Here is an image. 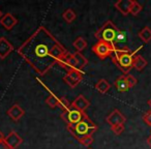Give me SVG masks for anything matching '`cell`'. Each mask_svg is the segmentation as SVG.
<instances>
[{
  "label": "cell",
  "instance_id": "obj_1",
  "mask_svg": "<svg viewBox=\"0 0 151 149\" xmlns=\"http://www.w3.org/2000/svg\"><path fill=\"white\" fill-rule=\"evenodd\" d=\"M17 52L38 75L44 76L58 63L67 50L49 30L40 26L19 47Z\"/></svg>",
  "mask_w": 151,
  "mask_h": 149
},
{
  "label": "cell",
  "instance_id": "obj_2",
  "mask_svg": "<svg viewBox=\"0 0 151 149\" xmlns=\"http://www.w3.org/2000/svg\"><path fill=\"white\" fill-rule=\"evenodd\" d=\"M138 50L132 52L128 48H117V47H115V50L113 51L111 55L112 61L117 65L118 68L122 73L127 75L130 71V69L132 68L134 57L137 55Z\"/></svg>",
  "mask_w": 151,
  "mask_h": 149
},
{
  "label": "cell",
  "instance_id": "obj_3",
  "mask_svg": "<svg viewBox=\"0 0 151 149\" xmlns=\"http://www.w3.org/2000/svg\"><path fill=\"white\" fill-rule=\"evenodd\" d=\"M97 128H99L97 125L88 117V116H86L82 121L75 124V125L67 126L68 132L78 141H80L81 139L85 138V137L92 136V134L96 132Z\"/></svg>",
  "mask_w": 151,
  "mask_h": 149
},
{
  "label": "cell",
  "instance_id": "obj_4",
  "mask_svg": "<svg viewBox=\"0 0 151 149\" xmlns=\"http://www.w3.org/2000/svg\"><path fill=\"white\" fill-rule=\"evenodd\" d=\"M120 30L117 28V26L112 21H107L96 32L94 36L99 40V42H105L108 44L114 45L115 44L116 37Z\"/></svg>",
  "mask_w": 151,
  "mask_h": 149
},
{
  "label": "cell",
  "instance_id": "obj_5",
  "mask_svg": "<svg viewBox=\"0 0 151 149\" xmlns=\"http://www.w3.org/2000/svg\"><path fill=\"white\" fill-rule=\"evenodd\" d=\"M86 116H87V114L85 113V112H82V111H80V110L76 109L73 106H70V108H68L66 111L62 112V114H61V118H62L63 121L67 124V126L75 125V124L79 123V122L82 121Z\"/></svg>",
  "mask_w": 151,
  "mask_h": 149
},
{
  "label": "cell",
  "instance_id": "obj_6",
  "mask_svg": "<svg viewBox=\"0 0 151 149\" xmlns=\"http://www.w3.org/2000/svg\"><path fill=\"white\" fill-rule=\"evenodd\" d=\"M115 50V46L111 44H108L105 42H97L92 47V51L99 59L104 60L107 57H111L113 51Z\"/></svg>",
  "mask_w": 151,
  "mask_h": 149
},
{
  "label": "cell",
  "instance_id": "obj_7",
  "mask_svg": "<svg viewBox=\"0 0 151 149\" xmlns=\"http://www.w3.org/2000/svg\"><path fill=\"white\" fill-rule=\"evenodd\" d=\"M83 75H84V73L82 71H80V69H71V71H67V73L63 78V81L69 87L75 88L83 80Z\"/></svg>",
  "mask_w": 151,
  "mask_h": 149
},
{
  "label": "cell",
  "instance_id": "obj_8",
  "mask_svg": "<svg viewBox=\"0 0 151 149\" xmlns=\"http://www.w3.org/2000/svg\"><path fill=\"white\" fill-rule=\"evenodd\" d=\"M126 121V118L119 110H114L111 114L107 117V122L108 124H110V126H115L118 124H124V122Z\"/></svg>",
  "mask_w": 151,
  "mask_h": 149
},
{
  "label": "cell",
  "instance_id": "obj_9",
  "mask_svg": "<svg viewBox=\"0 0 151 149\" xmlns=\"http://www.w3.org/2000/svg\"><path fill=\"white\" fill-rule=\"evenodd\" d=\"M14 51V47L5 37H0V59H4Z\"/></svg>",
  "mask_w": 151,
  "mask_h": 149
},
{
  "label": "cell",
  "instance_id": "obj_10",
  "mask_svg": "<svg viewBox=\"0 0 151 149\" xmlns=\"http://www.w3.org/2000/svg\"><path fill=\"white\" fill-rule=\"evenodd\" d=\"M4 141L11 149H16L22 144V138L16 132H11L4 138Z\"/></svg>",
  "mask_w": 151,
  "mask_h": 149
},
{
  "label": "cell",
  "instance_id": "obj_11",
  "mask_svg": "<svg viewBox=\"0 0 151 149\" xmlns=\"http://www.w3.org/2000/svg\"><path fill=\"white\" fill-rule=\"evenodd\" d=\"M0 24L3 26L6 30H12L18 24V20L13 14L7 13L0 20Z\"/></svg>",
  "mask_w": 151,
  "mask_h": 149
},
{
  "label": "cell",
  "instance_id": "obj_12",
  "mask_svg": "<svg viewBox=\"0 0 151 149\" xmlns=\"http://www.w3.org/2000/svg\"><path fill=\"white\" fill-rule=\"evenodd\" d=\"M134 0H119L114 4V6L120 12L123 16H127L130 14V7H132Z\"/></svg>",
  "mask_w": 151,
  "mask_h": 149
},
{
  "label": "cell",
  "instance_id": "obj_13",
  "mask_svg": "<svg viewBox=\"0 0 151 149\" xmlns=\"http://www.w3.org/2000/svg\"><path fill=\"white\" fill-rule=\"evenodd\" d=\"M71 106L75 107L76 109L80 110V111L85 112V110L90 106V103L84 95H79V96L76 97V99H73V101L71 103Z\"/></svg>",
  "mask_w": 151,
  "mask_h": 149
},
{
  "label": "cell",
  "instance_id": "obj_14",
  "mask_svg": "<svg viewBox=\"0 0 151 149\" xmlns=\"http://www.w3.org/2000/svg\"><path fill=\"white\" fill-rule=\"evenodd\" d=\"M24 114H25V111L22 109L21 106L17 105V104L14 105L12 108H9V110L7 111V115L13 120H15V121H18V120L21 119L24 116Z\"/></svg>",
  "mask_w": 151,
  "mask_h": 149
},
{
  "label": "cell",
  "instance_id": "obj_15",
  "mask_svg": "<svg viewBox=\"0 0 151 149\" xmlns=\"http://www.w3.org/2000/svg\"><path fill=\"white\" fill-rule=\"evenodd\" d=\"M114 86L116 87V89H117L119 92H126V91L129 89L128 83H127V81H126V77L124 76V75L120 76L119 78L115 81Z\"/></svg>",
  "mask_w": 151,
  "mask_h": 149
},
{
  "label": "cell",
  "instance_id": "obj_16",
  "mask_svg": "<svg viewBox=\"0 0 151 149\" xmlns=\"http://www.w3.org/2000/svg\"><path fill=\"white\" fill-rule=\"evenodd\" d=\"M147 60L141 55H136L134 57V62H132V67H134L136 71H141L147 66Z\"/></svg>",
  "mask_w": 151,
  "mask_h": 149
},
{
  "label": "cell",
  "instance_id": "obj_17",
  "mask_svg": "<svg viewBox=\"0 0 151 149\" xmlns=\"http://www.w3.org/2000/svg\"><path fill=\"white\" fill-rule=\"evenodd\" d=\"M73 56H75L76 60H77V69L82 71V68H84V67L88 64V60H87L84 55H82L80 52L73 53Z\"/></svg>",
  "mask_w": 151,
  "mask_h": 149
},
{
  "label": "cell",
  "instance_id": "obj_18",
  "mask_svg": "<svg viewBox=\"0 0 151 149\" xmlns=\"http://www.w3.org/2000/svg\"><path fill=\"white\" fill-rule=\"evenodd\" d=\"M110 88H111V84H110L107 80H105V79H101V80H99V82L95 84V89H96L99 92L103 93V94L107 93Z\"/></svg>",
  "mask_w": 151,
  "mask_h": 149
},
{
  "label": "cell",
  "instance_id": "obj_19",
  "mask_svg": "<svg viewBox=\"0 0 151 149\" xmlns=\"http://www.w3.org/2000/svg\"><path fill=\"white\" fill-rule=\"evenodd\" d=\"M138 35H139V37L141 38L142 42L148 44V42L151 40V29L148 27V26H146V27H144L140 32H139Z\"/></svg>",
  "mask_w": 151,
  "mask_h": 149
},
{
  "label": "cell",
  "instance_id": "obj_20",
  "mask_svg": "<svg viewBox=\"0 0 151 149\" xmlns=\"http://www.w3.org/2000/svg\"><path fill=\"white\" fill-rule=\"evenodd\" d=\"M59 99H59L55 93H53L52 91H50V94H49V96L47 97V99H46V104L50 108H56V107H58Z\"/></svg>",
  "mask_w": 151,
  "mask_h": 149
},
{
  "label": "cell",
  "instance_id": "obj_21",
  "mask_svg": "<svg viewBox=\"0 0 151 149\" xmlns=\"http://www.w3.org/2000/svg\"><path fill=\"white\" fill-rule=\"evenodd\" d=\"M73 46L76 48L77 52L81 53L83 50H85V49L87 48V42L83 37H78L75 42H73Z\"/></svg>",
  "mask_w": 151,
  "mask_h": 149
},
{
  "label": "cell",
  "instance_id": "obj_22",
  "mask_svg": "<svg viewBox=\"0 0 151 149\" xmlns=\"http://www.w3.org/2000/svg\"><path fill=\"white\" fill-rule=\"evenodd\" d=\"M62 17H63V19L67 22V23H71V22H73L76 20L77 15H76V13L73 11V9H66L64 13H63Z\"/></svg>",
  "mask_w": 151,
  "mask_h": 149
},
{
  "label": "cell",
  "instance_id": "obj_23",
  "mask_svg": "<svg viewBox=\"0 0 151 149\" xmlns=\"http://www.w3.org/2000/svg\"><path fill=\"white\" fill-rule=\"evenodd\" d=\"M142 5L140 4V3L138 2V1H132V7H130V14H132V16H138L139 14L141 13V11H142Z\"/></svg>",
  "mask_w": 151,
  "mask_h": 149
},
{
  "label": "cell",
  "instance_id": "obj_24",
  "mask_svg": "<svg viewBox=\"0 0 151 149\" xmlns=\"http://www.w3.org/2000/svg\"><path fill=\"white\" fill-rule=\"evenodd\" d=\"M71 104L68 101V99H65V97H60L59 99V104H58V108H60L62 110V112L66 111L68 108H70Z\"/></svg>",
  "mask_w": 151,
  "mask_h": 149
},
{
  "label": "cell",
  "instance_id": "obj_25",
  "mask_svg": "<svg viewBox=\"0 0 151 149\" xmlns=\"http://www.w3.org/2000/svg\"><path fill=\"white\" fill-rule=\"evenodd\" d=\"M126 40V33L124 31H121L120 30L119 33H118L117 37H116V40H115V44H114V46L117 47L118 44H121V42H125Z\"/></svg>",
  "mask_w": 151,
  "mask_h": 149
},
{
  "label": "cell",
  "instance_id": "obj_26",
  "mask_svg": "<svg viewBox=\"0 0 151 149\" xmlns=\"http://www.w3.org/2000/svg\"><path fill=\"white\" fill-rule=\"evenodd\" d=\"M111 130L116 136H119V135H121L124 132V124H118V125L112 126Z\"/></svg>",
  "mask_w": 151,
  "mask_h": 149
},
{
  "label": "cell",
  "instance_id": "obj_27",
  "mask_svg": "<svg viewBox=\"0 0 151 149\" xmlns=\"http://www.w3.org/2000/svg\"><path fill=\"white\" fill-rule=\"evenodd\" d=\"M79 142H80L82 145H84V146H90V145L93 143V137L92 136L85 137V138L81 139V140L79 141Z\"/></svg>",
  "mask_w": 151,
  "mask_h": 149
},
{
  "label": "cell",
  "instance_id": "obj_28",
  "mask_svg": "<svg viewBox=\"0 0 151 149\" xmlns=\"http://www.w3.org/2000/svg\"><path fill=\"white\" fill-rule=\"evenodd\" d=\"M126 81H127V83H128V86H129V88H132L134 86H136V84H137V79L134 78V76H132V75H126Z\"/></svg>",
  "mask_w": 151,
  "mask_h": 149
},
{
  "label": "cell",
  "instance_id": "obj_29",
  "mask_svg": "<svg viewBox=\"0 0 151 149\" xmlns=\"http://www.w3.org/2000/svg\"><path fill=\"white\" fill-rule=\"evenodd\" d=\"M143 120H144V122L147 124V125L151 126V110L148 112H146V113L143 115Z\"/></svg>",
  "mask_w": 151,
  "mask_h": 149
},
{
  "label": "cell",
  "instance_id": "obj_30",
  "mask_svg": "<svg viewBox=\"0 0 151 149\" xmlns=\"http://www.w3.org/2000/svg\"><path fill=\"white\" fill-rule=\"evenodd\" d=\"M0 149H11L9 147V145L6 144V142H5L4 140L0 141Z\"/></svg>",
  "mask_w": 151,
  "mask_h": 149
},
{
  "label": "cell",
  "instance_id": "obj_31",
  "mask_svg": "<svg viewBox=\"0 0 151 149\" xmlns=\"http://www.w3.org/2000/svg\"><path fill=\"white\" fill-rule=\"evenodd\" d=\"M147 144H148L149 146L151 147V135H150V136H149V138L147 139Z\"/></svg>",
  "mask_w": 151,
  "mask_h": 149
},
{
  "label": "cell",
  "instance_id": "obj_32",
  "mask_svg": "<svg viewBox=\"0 0 151 149\" xmlns=\"http://www.w3.org/2000/svg\"><path fill=\"white\" fill-rule=\"evenodd\" d=\"M4 138H5V137L3 136V132H1V130H0V141L4 140Z\"/></svg>",
  "mask_w": 151,
  "mask_h": 149
},
{
  "label": "cell",
  "instance_id": "obj_33",
  "mask_svg": "<svg viewBox=\"0 0 151 149\" xmlns=\"http://www.w3.org/2000/svg\"><path fill=\"white\" fill-rule=\"evenodd\" d=\"M148 105H149V107L151 108V97H150V99L148 101Z\"/></svg>",
  "mask_w": 151,
  "mask_h": 149
},
{
  "label": "cell",
  "instance_id": "obj_34",
  "mask_svg": "<svg viewBox=\"0 0 151 149\" xmlns=\"http://www.w3.org/2000/svg\"><path fill=\"white\" fill-rule=\"evenodd\" d=\"M2 17H3V15H2V12L0 11V20L2 19Z\"/></svg>",
  "mask_w": 151,
  "mask_h": 149
}]
</instances>
